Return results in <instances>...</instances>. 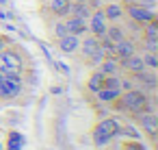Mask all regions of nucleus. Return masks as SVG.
Wrapping results in <instances>:
<instances>
[{
    "instance_id": "f257e3e1",
    "label": "nucleus",
    "mask_w": 158,
    "mask_h": 150,
    "mask_svg": "<svg viewBox=\"0 0 158 150\" xmlns=\"http://www.w3.org/2000/svg\"><path fill=\"white\" fill-rule=\"evenodd\" d=\"M117 109H119V111L128 109V111L141 115V113H145V111L149 109V100H147V96H145L141 89H128L126 94H119V98H117Z\"/></svg>"
},
{
    "instance_id": "f03ea898",
    "label": "nucleus",
    "mask_w": 158,
    "mask_h": 150,
    "mask_svg": "<svg viewBox=\"0 0 158 150\" xmlns=\"http://www.w3.org/2000/svg\"><path fill=\"white\" fill-rule=\"evenodd\" d=\"M115 135H119V122L113 120V117H106V120H102L95 126V130H93V143L95 146H106Z\"/></svg>"
},
{
    "instance_id": "7ed1b4c3",
    "label": "nucleus",
    "mask_w": 158,
    "mask_h": 150,
    "mask_svg": "<svg viewBox=\"0 0 158 150\" xmlns=\"http://www.w3.org/2000/svg\"><path fill=\"white\" fill-rule=\"evenodd\" d=\"M22 91V74H0V98L11 100Z\"/></svg>"
},
{
    "instance_id": "20e7f679",
    "label": "nucleus",
    "mask_w": 158,
    "mask_h": 150,
    "mask_svg": "<svg viewBox=\"0 0 158 150\" xmlns=\"http://www.w3.org/2000/svg\"><path fill=\"white\" fill-rule=\"evenodd\" d=\"M0 59H2V65H5V74H22L24 70V59L20 57L18 50H11V48H2L0 50Z\"/></svg>"
},
{
    "instance_id": "39448f33",
    "label": "nucleus",
    "mask_w": 158,
    "mask_h": 150,
    "mask_svg": "<svg viewBox=\"0 0 158 150\" xmlns=\"http://www.w3.org/2000/svg\"><path fill=\"white\" fill-rule=\"evenodd\" d=\"M126 13H128V18H130L134 24H139V26H143V24H147V22H152V20L156 18L152 9H145V7H141V5H136V2L128 5V7H126Z\"/></svg>"
},
{
    "instance_id": "423d86ee",
    "label": "nucleus",
    "mask_w": 158,
    "mask_h": 150,
    "mask_svg": "<svg viewBox=\"0 0 158 150\" xmlns=\"http://www.w3.org/2000/svg\"><path fill=\"white\" fill-rule=\"evenodd\" d=\"M106 22H108V20H106L104 11H102V9H95V11L91 13V18H89L87 29L91 31V35H93V37H98V39H100V37H104V33H106V29H108V26H106Z\"/></svg>"
},
{
    "instance_id": "0eeeda50",
    "label": "nucleus",
    "mask_w": 158,
    "mask_h": 150,
    "mask_svg": "<svg viewBox=\"0 0 158 150\" xmlns=\"http://www.w3.org/2000/svg\"><path fill=\"white\" fill-rule=\"evenodd\" d=\"M134 52H136V44H134L132 39L123 37V39L115 42L113 55H115V59H117V61H121V59H126V57H130V55H134Z\"/></svg>"
},
{
    "instance_id": "6e6552de",
    "label": "nucleus",
    "mask_w": 158,
    "mask_h": 150,
    "mask_svg": "<svg viewBox=\"0 0 158 150\" xmlns=\"http://www.w3.org/2000/svg\"><path fill=\"white\" fill-rule=\"evenodd\" d=\"M78 46H80V37H78V35L67 33V35L59 37V50L65 52V55H74V52L78 50Z\"/></svg>"
},
{
    "instance_id": "1a4fd4ad",
    "label": "nucleus",
    "mask_w": 158,
    "mask_h": 150,
    "mask_svg": "<svg viewBox=\"0 0 158 150\" xmlns=\"http://www.w3.org/2000/svg\"><path fill=\"white\" fill-rule=\"evenodd\" d=\"M119 65L123 68V70H128L130 74H136V72H141V70H145V63H143V57L141 55H130V57H126V59H121L119 61Z\"/></svg>"
},
{
    "instance_id": "9d476101",
    "label": "nucleus",
    "mask_w": 158,
    "mask_h": 150,
    "mask_svg": "<svg viewBox=\"0 0 158 150\" xmlns=\"http://www.w3.org/2000/svg\"><path fill=\"white\" fill-rule=\"evenodd\" d=\"M65 29H67V33H72V35H82V33H87L89 29H87V20H82V18H76V15H72V18H67L65 20Z\"/></svg>"
},
{
    "instance_id": "9b49d317",
    "label": "nucleus",
    "mask_w": 158,
    "mask_h": 150,
    "mask_svg": "<svg viewBox=\"0 0 158 150\" xmlns=\"http://www.w3.org/2000/svg\"><path fill=\"white\" fill-rule=\"evenodd\" d=\"M119 70H121V65L115 57H104L100 61V72L104 76H115V74H119Z\"/></svg>"
},
{
    "instance_id": "f8f14e48",
    "label": "nucleus",
    "mask_w": 158,
    "mask_h": 150,
    "mask_svg": "<svg viewBox=\"0 0 158 150\" xmlns=\"http://www.w3.org/2000/svg\"><path fill=\"white\" fill-rule=\"evenodd\" d=\"M102 11H104V15H106V20H108V22H119V20L123 18V7H121V5H117V2L106 5Z\"/></svg>"
},
{
    "instance_id": "ddd939ff",
    "label": "nucleus",
    "mask_w": 158,
    "mask_h": 150,
    "mask_svg": "<svg viewBox=\"0 0 158 150\" xmlns=\"http://www.w3.org/2000/svg\"><path fill=\"white\" fill-rule=\"evenodd\" d=\"M141 126L147 130V135H156V130H158V117L156 115H152V113H141Z\"/></svg>"
},
{
    "instance_id": "4468645a",
    "label": "nucleus",
    "mask_w": 158,
    "mask_h": 150,
    "mask_svg": "<svg viewBox=\"0 0 158 150\" xmlns=\"http://www.w3.org/2000/svg\"><path fill=\"white\" fill-rule=\"evenodd\" d=\"M100 48V42H98V37H87V39H80V46H78V50H82V55L85 57H91L95 50Z\"/></svg>"
},
{
    "instance_id": "2eb2a0df",
    "label": "nucleus",
    "mask_w": 158,
    "mask_h": 150,
    "mask_svg": "<svg viewBox=\"0 0 158 150\" xmlns=\"http://www.w3.org/2000/svg\"><path fill=\"white\" fill-rule=\"evenodd\" d=\"M69 5H72V0H50V11L54 15L63 18L69 13Z\"/></svg>"
},
{
    "instance_id": "dca6fc26",
    "label": "nucleus",
    "mask_w": 158,
    "mask_h": 150,
    "mask_svg": "<svg viewBox=\"0 0 158 150\" xmlns=\"http://www.w3.org/2000/svg\"><path fill=\"white\" fill-rule=\"evenodd\" d=\"M95 94H98L100 102H115V100L119 98L121 89H110V87H102V89H98Z\"/></svg>"
},
{
    "instance_id": "f3484780",
    "label": "nucleus",
    "mask_w": 158,
    "mask_h": 150,
    "mask_svg": "<svg viewBox=\"0 0 158 150\" xmlns=\"http://www.w3.org/2000/svg\"><path fill=\"white\" fill-rule=\"evenodd\" d=\"M102 85H104V74L98 70V72H93L91 76H89V81H87V87L95 94L98 89H102Z\"/></svg>"
},
{
    "instance_id": "a211bd4d",
    "label": "nucleus",
    "mask_w": 158,
    "mask_h": 150,
    "mask_svg": "<svg viewBox=\"0 0 158 150\" xmlns=\"http://www.w3.org/2000/svg\"><path fill=\"white\" fill-rule=\"evenodd\" d=\"M104 35L115 44V42H119V39H123V37H126V31H123V29H119V26H108Z\"/></svg>"
},
{
    "instance_id": "6ab92c4d",
    "label": "nucleus",
    "mask_w": 158,
    "mask_h": 150,
    "mask_svg": "<svg viewBox=\"0 0 158 150\" xmlns=\"http://www.w3.org/2000/svg\"><path fill=\"white\" fill-rule=\"evenodd\" d=\"M141 57H143V63H145V68H149V70H156V68H158L156 52H143Z\"/></svg>"
},
{
    "instance_id": "aec40b11",
    "label": "nucleus",
    "mask_w": 158,
    "mask_h": 150,
    "mask_svg": "<svg viewBox=\"0 0 158 150\" xmlns=\"http://www.w3.org/2000/svg\"><path fill=\"white\" fill-rule=\"evenodd\" d=\"M22 143H24L22 135L11 133V137H9V150H20V148H22Z\"/></svg>"
},
{
    "instance_id": "412c9836",
    "label": "nucleus",
    "mask_w": 158,
    "mask_h": 150,
    "mask_svg": "<svg viewBox=\"0 0 158 150\" xmlns=\"http://www.w3.org/2000/svg\"><path fill=\"white\" fill-rule=\"evenodd\" d=\"M54 33H56V37H63V35H67L65 22H56V24H54Z\"/></svg>"
},
{
    "instance_id": "4be33fe9",
    "label": "nucleus",
    "mask_w": 158,
    "mask_h": 150,
    "mask_svg": "<svg viewBox=\"0 0 158 150\" xmlns=\"http://www.w3.org/2000/svg\"><path fill=\"white\" fill-rule=\"evenodd\" d=\"M119 133L121 135H130V137H134V139H139V133L132 128V126H126V128H119Z\"/></svg>"
},
{
    "instance_id": "5701e85b",
    "label": "nucleus",
    "mask_w": 158,
    "mask_h": 150,
    "mask_svg": "<svg viewBox=\"0 0 158 150\" xmlns=\"http://www.w3.org/2000/svg\"><path fill=\"white\" fill-rule=\"evenodd\" d=\"M136 5H141L145 9H154L156 7V0H136Z\"/></svg>"
},
{
    "instance_id": "b1692460",
    "label": "nucleus",
    "mask_w": 158,
    "mask_h": 150,
    "mask_svg": "<svg viewBox=\"0 0 158 150\" xmlns=\"http://www.w3.org/2000/svg\"><path fill=\"white\" fill-rule=\"evenodd\" d=\"M5 46H7V39H5V37H2V35H0V50H2V48H5Z\"/></svg>"
},
{
    "instance_id": "393cba45",
    "label": "nucleus",
    "mask_w": 158,
    "mask_h": 150,
    "mask_svg": "<svg viewBox=\"0 0 158 150\" xmlns=\"http://www.w3.org/2000/svg\"><path fill=\"white\" fill-rule=\"evenodd\" d=\"M72 2H89V0H72Z\"/></svg>"
},
{
    "instance_id": "a878e982",
    "label": "nucleus",
    "mask_w": 158,
    "mask_h": 150,
    "mask_svg": "<svg viewBox=\"0 0 158 150\" xmlns=\"http://www.w3.org/2000/svg\"><path fill=\"white\" fill-rule=\"evenodd\" d=\"M126 2H128V5H132V2H136V0H126Z\"/></svg>"
}]
</instances>
